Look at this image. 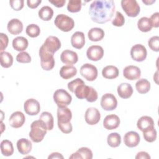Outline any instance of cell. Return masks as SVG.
I'll list each match as a JSON object with an SVG mask.
<instances>
[{
    "label": "cell",
    "instance_id": "6da1fadb",
    "mask_svg": "<svg viewBox=\"0 0 159 159\" xmlns=\"http://www.w3.org/2000/svg\"><path fill=\"white\" fill-rule=\"evenodd\" d=\"M115 9L113 0L94 1L89 6V14L93 22L102 24L112 19Z\"/></svg>",
    "mask_w": 159,
    "mask_h": 159
},
{
    "label": "cell",
    "instance_id": "7a4b0ae2",
    "mask_svg": "<svg viewBox=\"0 0 159 159\" xmlns=\"http://www.w3.org/2000/svg\"><path fill=\"white\" fill-rule=\"evenodd\" d=\"M68 88L71 92L75 93L77 98L86 99L89 102L94 101L98 98L96 90L91 86H86L83 80L79 78L69 82Z\"/></svg>",
    "mask_w": 159,
    "mask_h": 159
},
{
    "label": "cell",
    "instance_id": "3957f363",
    "mask_svg": "<svg viewBox=\"0 0 159 159\" xmlns=\"http://www.w3.org/2000/svg\"><path fill=\"white\" fill-rule=\"evenodd\" d=\"M72 118L71 110L66 106H58L57 124L59 129L64 134H70L73 130L70 122Z\"/></svg>",
    "mask_w": 159,
    "mask_h": 159
},
{
    "label": "cell",
    "instance_id": "277c9868",
    "mask_svg": "<svg viewBox=\"0 0 159 159\" xmlns=\"http://www.w3.org/2000/svg\"><path fill=\"white\" fill-rule=\"evenodd\" d=\"M47 128L45 123L41 120H34L30 125L29 137L32 142L39 143L43 139L47 134Z\"/></svg>",
    "mask_w": 159,
    "mask_h": 159
},
{
    "label": "cell",
    "instance_id": "5b68a950",
    "mask_svg": "<svg viewBox=\"0 0 159 159\" xmlns=\"http://www.w3.org/2000/svg\"><path fill=\"white\" fill-rule=\"evenodd\" d=\"M54 23L60 30L66 32L71 30L75 26L74 20L63 14L57 15L55 19Z\"/></svg>",
    "mask_w": 159,
    "mask_h": 159
},
{
    "label": "cell",
    "instance_id": "8992f818",
    "mask_svg": "<svg viewBox=\"0 0 159 159\" xmlns=\"http://www.w3.org/2000/svg\"><path fill=\"white\" fill-rule=\"evenodd\" d=\"M39 56L40 58V65L42 69L49 71L53 68L55 63L53 55L47 52L42 46L40 47L39 50Z\"/></svg>",
    "mask_w": 159,
    "mask_h": 159
},
{
    "label": "cell",
    "instance_id": "52a82bcc",
    "mask_svg": "<svg viewBox=\"0 0 159 159\" xmlns=\"http://www.w3.org/2000/svg\"><path fill=\"white\" fill-rule=\"evenodd\" d=\"M121 6L125 14L130 17H135L140 12V7L135 0H122Z\"/></svg>",
    "mask_w": 159,
    "mask_h": 159
},
{
    "label": "cell",
    "instance_id": "ba28073f",
    "mask_svg": "<svg viewBox=\"0 0 159 159\" xmlns=\"http://www.w3.org/2000/svg\"><path fill=\"white\" fill-rule=\"evenodd\" d=\"M53 100L58 106H67L72 101L71 96L65 89H58L53 93Z\"/></svg>",
    "mask_w": 159,
    "mask_h": 159
},
{
    "label": "cell",
    "instance_id": "9c48e42d",
    "mask_svg": "<svg viewBox=\"0 0 159 159\" xmlns=\"http://www.w3.org/2000/svg\"><path fill=\"white\" fill-rule=\"evenodd\" d=\"M98 73L97 68L91 63H85L80 68L81 75L89 81L95 80L98 77Z\"/></svg>",
    "mask_w": 159,
    "mask_h": 159
},
{
    "label": "cell",
    "instance_id": "30bf717a",
    "mask_svg": "<svg viewBox=\"0 0 159 159\" xmlns=\"http://www.w3.org/2000/svg\"><path fill=\"white\" fill-rule=\"evenodd\" d=\"M44 49L48 53L54 55L61 47V42L59 39L55 36H48L42 45Z\"/></svg>",
    "mask_w": 159,
    "mask_h": 159
},
{
    "label": "cell",
    "instance_id": "8fae6325",
    "mask_svg": "<svg viewBox=\"0 0 159 159\" xmlns=\"http://www.w3.org/2000/svg\"><path fill=\"white\" fill-rule=\"evenodd\" d=\"M147 55V51L145 46L142 44H136L132 47L130 50L131 58L138 62L144 61Z\"/></svg>",
    "mask_w": 159,
    "mask_h": 159
},
{
    "label": "cell",
    "instance_id": "7c38bea8",
    "mask_svg": "<svg viewBox=\"0 0 159 159\" xmlns=\"http://www.w3.org/2000/svg\"><path fill=\"white\" fill-rule=\"evenodd\" d=\"M101 106L105 111H112L117 107V100L114 94L106 93L101 98Z\"/></svg>",
    "mask_w": 159,
    "mask_h": 159
},
{
    "label": "cell",
    "instance_id": "4fadbf2b",
    "mask_svg": "<svg viewBox=\"0 0 159 159\" xmlns=\"http://www.w3.org/2000/svg\"><path fill=\"white\" fill-rule=\"evenodd\" d=\"M86 122L91 125L98 124L101 119V114L99 110L96 107H89L85 112L84 115Z\"/></svg>",
    "mask_w": 159,
    "mask_h": 159
},
{
    "label": "cell",
    "instance_id": "5bb4252c",
    "mask_svg": "<svg viewBox=\"0 0 159 159\" xmlns=\"http://www.w3.org/2000/svg\"><path fill=\"white\" fill-rule=\"evenodd\" d=\"M24 109L25 113L30 116H35L40 111V105L38 101L31 98L26 100L24 104Z\"/></svg>",
    "mask_w": 159,
    "mask_h": 159
},
{
    "label": "cell",
    "instance_id": "9a60e30c",
    "mask_svg": "<svg viewBox=\"0 0 159 159\" xmlns=\"http://www.w3.org/2000/svg\"><path fill=\"white\" fill-rule=\"evenodd\" d=\"M104 55L103 48L100 45L90 46L86 51V56L90 60L97 61L101 60Z\"/></svg>",
    "mask_w": 159,
    "mask_h": 159
},
{
    "label": "cell",
    "instance_id": "2e32d148",
    "mask_svg": "<svg viewBox=\"0 0 159 159\" xmlns=\"http://www.w3.org/2000/svg\"><path fill=\"white\" fill-rule=\"evenodd\" d=\"M123 75L129 80H135L140 77L141 71L137 66L129 65L124 68Z\"/></svg>",
    "mask_w": 159,
    "mask_h": 159
},
{
    "label": "cell",
    "instance_id": "e0dca14e",
    "mask_svg": "<svg viewBox=\"0 0 159 159\" xmlns=\"http://www.w3.org/2000/svg\"><path fill=\"white\" fill-rule=\"evenodd\" d=\"M25 121V117L24 114L20 111H16L13 112L9 119V125L13 128H19L22 127Z\"/></svg>",
    "mask_w": 159,
    "mask_h": 159
},
{
    "label": "cell",
    "instance_id": "ac0fdd59",
    "mask_svg": "<svg viewBox=\"0 0 159 159\" xmlns=\"http://www.w3.org/2000/svg\"><path fill=\"white\" fill-rule=\"evenodd\" d=\"M140 141L139 134L135 131H129L127 132L124 137V144L130 148L137 146Z\"/></svg>",
    "mask_w": 159,
    "mask_h": 159
},
{
    "label": "cell",
    "instance_id": "d6986e66",
    "mask_svg": "<svg viewBox=\"0 0 159 159\" xmlns=\"http://www.w3.org/2000/svg\"><path fill=\"white\" fill-rule=\"evenodd\" d=\"M60 60L65 64L72 65L78 61V57L75 52L70 50H65L60 55Z\"/></svg>",
    "mask_w": 159,
    "mask_h": 159
},
{
    "label": "cell",
    "instance_id": "ffe728a7",
    "mask_svg": "<svg viewBox=\"0 0 159 159\" xmlns=\"http://www.w3.org/2000/svg\"><path fill=\"white\" fill-rule=\"evenodd\" d=\"M120 123L119 117L116 114H109L106 116L103 120V126L107 130L117 129Z\"/></svg>",
    "mask_w": 159,
    "mask_h": 159
},
{
    "label": "cell",
    "instance_id": "44dd1931",
    "mask_svg": "<svg viewBox=\"0 0 159 159\" xmlns=\"http://www.w3.org/2000/svg\"><path fill=\"white\" fill-rule=\"evenodd\" d=\"M138 129L142 132L154 127V121L153 119L147 116H142L137 122Z\"/></svg>",
    "mask_w": 159,
    "mask_h": 159
},
{
    "label": "cell",
    "instance_id": "7402d4cb",
    "mask_svg": "<svg viewBox=\"0 0 159 159\" xmlns=\"http://www.w3.org/2000/svg\"><path fill=\"white\" fill-rule=\"evenodd\" d=\"M8 32L12 35H18L23 30L22 22L18 19H12L7 25Z\"/></svg>",
    "mask_w": 159,
    "mask_h": 159
},
{
    "label": "cell",
    "instance_id": "603a6c76",
    "mask_svg": "<svg viewBox=\"0 0 159 159\" xmlns=\"http://www.w3.org/2000/svg\"><path fill=\"white\" fill-rule=\"evenodd\" d=\"M71 43L73 47L76 49H81L85 43V36L83 32L77 31L71 37Z\"/></svg>",
    "mask_w": 159,
    "mask_h": 159
},
{
    "label": "cell",
    "instance_id": "cb8c5ba5",
    "mask_svg": "<svg viewBox=\"0 0 159 159\" xmlns=\"http://www.w3.org/2000/svg\"><path fill=\"white\" fill-rule=\"evenodd\" d=\"M118 95L122 99H128L133 94V88L129 83H122L117 86Z\"/></svg>",
    "mask_w": 159,
    "mask_h": 159
},
{
    "label": "cell",
    "instance_id": "d4e9b609",
    "mask_svg": "<svg viewBox=\"0 0 159 159\" xmlns=\"http://www.w3.org/2000/svg\"><path fill=\"white\" fill-rule=\"evenodd\" d=\"M32 142L27 139L22 138L17 142V150L22 155L28 154L32 150Z\"/></svg>",
    "mask_w": 159,
    "mask_h": 159
},
{
    "label": "cell",
    "instance_id": "484cf974",
    "mask_svg": "<svg viewBox=\"0 0 159 159\" xmlns=\"http://www.w3.org/2000/svg\"><path fill=\"white\" fill-rule=\"evenodd\" d=\"M93 158V152L88 147H81L76 152L71 154L69 158L71 159H78V158H84V159H91Z\"/></svg>",
    "mask_w": 159,
    "mask_h": 159
},
{
    "label": "cell",
    "instance_id": "4316f807",
    "mask_svg": "<svg viewBox=\"0 0 159 159\" xmlns=\"http://www.w3.org/2000/svg\"><path fill=\"white\" fill-rule=\"evenodd\" d=\"M76 73L77 69L73 65H65L63 66L60 70V75L65 80L73 78L76 75Z\"/></svg>",
    "mask_w": 159,
    "mask_h": 159
},
{
    "label": "cell",
    "instance_id": "83f0119b",
    "mask_svg": "<svg viewBox=\"0 0 159 159\" xmlns=\"http://www.w3.org/2000/svg\"><path fill=\"white\" fill-rule=\"evenodd\" d=\"M104 37V31L99 27L91 28L88 33V39L92 42L101 40Z\"/></svg>",
    "mask_w": 159,
    "mask_h": 159
},
{
    "label": "cell",
    "instance_id": "f1b7e54d",
    "mask_svg": "<svg viewBox=\"0 0 159 159\" xmlns=\"http://www.w3.org/2000/svg\"><path fill=\"white\" fill-rule=\"evenodd\" d=\"M29 45L28 40L24 37H17L14 38L12 40V47L13 48L19 52H22L25 50Z\"/></svg>",
    "mask_w": 159,
    "mask_h": 159
},
{
    "label": "cell",
    "instance_id": "f546056e",
    "mask_svg": "<svg viewBox=\"0 0 159 159\" xmlns=\"http://www.w3.org/2000/svg\"><path fill=\"white\" fill-rule=\"evenodd\" d=\"M102 75L106 79H114L119 76V70L115 66L108 65L102 69Z\"/></svg>",
    "mask_w": 159,
    "mask_h": 159
},
{
    "label": "cell",
    "instance_id": "4dcf8cb0",
    "mask_svg": "<svg viewBox=\"0 0 159 159\" xmlns=\"http://www.w3.org/2000/svg\"><path fill=\"white\" fill-rule=\"evenodd\" d=\"M135 88L140 94H146L150 89V83L147 79H139L135 83Z\"/></svg>",
    "mask_w": 159,
    "mask_h": 159
},
{
    "label": "cell",
    "instance_id": "1f68e13d",
    "mask_svg": "<svg viewBox=\"0 0 159 159\" xmlns=\"http://www.w3.org/2000/svg\"><path fill=\"white\" fill-rule=\"evenodd\" d=\"M1 150L4 156H11L14 153V147L12 143L9 140H3L1 142Z\"/></svg>",
    "mask_w": 159,
    "mask_h": 159
},
{
    "label": "cell",
    "instance_id": "d6a6232c",
    "mask_svg": "<svg viewBox=\"0 0 159 159\" xmlns=\"http://www.w3.org/2000/svg\"><path fill=\"white\" fill-rule=\"evenodd\" d=\"M39 17L44 21L50 20L53 16V11L52 7L48 6H43L38 12Z\"/></svg>",
    "mask_w": 159,
    "mask_h": 159
},
{
    "label": "cell",
    "instance_id": "836d02e7",
    "mask_svg": "<svg viewBox=\"0 0 159 159\" xmlns=\"http://www.w3.org/2000/svg\"><path fill=\"white\" fill-rule=\"evenodd\" d=\"M39 119L42 120L45 123L48 130H51L53 129L54 120H53V117L51 113L47 111L43 112L40 114L39 117Z\"/></svg>",
    "mask_w": 159,
    "mask_h": 159
},
{
    "label": "cell",
    "instance_id": "e575fe53",
    "mask_svg": "<svg viewBox=\"0 0 159 159\" xmlns=\"http://www.w3.org/2000/svg\"><path fill=\"white\" fill-rule=\"evenodd\" d=\"M1 65L3 68H9L13 63V57L12 55L7 52H2L0 53Z\"/></svg>",
    "mask_w": 159,
    "mask_h": 159
},
{
    "label": "cell",
    "instance_id": "d590c367",
    "mask_svg": "<svg viewBox=\"0 0 159 159\" xmlns=\"http://www.w3.org/2000/svg\"><path fill=\"white\" fill-rule=\"evenodd\" d=\"M137 27L141 32H143L150 31L152 29V26L149 18L147 17H141L137 22Z\"/></svg>",
    "mask_w": 159,
    "mask_h": 159
},
{
    "label": "cell",
    "instance_id": "8d00e7d4",
    "mask_svg": "<svg viewBox=\"0 0 159 159\" xmlns=\"http://www.w3.org/2000/svg\"><path fill=\"white\" fill-rule=\"evenodd\" d=\"M108 145L113 148L117 147L121 143V137L117 132H112L108 135L107 138Z\"/></svg>",
    "mask_w": 159,
    "mask_h": 159
},
{
    "label": "cell",
    "instance_id": "74e56055",
    "mask_svg": "<svg viewBox=\"0 0 159 159\" xmlns=\"http://www.w3.org/2000/svg\"><path fill=\"white\" fill-rule=\"evenodd\" d=\"M25 32L28 36L32 38H35L40 35V29L39 25H37V24H32L27 26Z\"/></svg>",
    "mask_w": 159,
    "mask_h": 159
},
{
    "label": "cell",
    "instance_id": "f35d334b",
    "mask_svg": "<svg viewBox=\"0 0 159 159\" xmlns=\"http://www.w3.org/2000/svg\"><path fill=\"white\" fill-rule=\"evenodd\" d=\"M81 5L80 0H70L67 4V9L70 12H78L80 11Z\"/></svg>",
    "mask_w": 159,
    "mask_h": 159
},
{
    "label": "cell",
    "instance_id": "ab89813d",
    "mask_svg": "<svg viewBox=\"0 0 159 159\" xmlns=\"http://www.w3.org/2000/svg\"><path fill=\"white\" fill-rule=\"evenodd\" d=\"M144 139L148 142H153L157 139V133L155 127L143 132Z\"/></svg>",
    "mask_w": 159,
    "mask_h": 159
},
{
    "label": "cell",
    "instance_id": "60d3db41",
    "mask_svg": "<svg viewBox=\"0 0 159 159\" xmlns=\"http://www.w3.org/2000/svg\"><path fill=\"white\" fill-rule=\"evenodd\" d=\"M125 23V18L122 14L119 11H117L114 19L112 20L113 25L116 27H122Z\"/></svg>",
    "mask_w": 159,
    "mask_h": 159
},
{
    "label": "cell",
    "instance_id": "b9f144b4",
    "mask_svg": "<svg viewBox=\"0 0 159 159\" xmlns=\"http://www.w3.org/2000/svg\"><path fill=\"white\" fill-rule=\"evenodd\" d=\"M148 45L149 47L155 52H158L159 51V37L153 36L148 41Z\"/></svg>",
    "mask_w": 159,
    "mask_h": 159
},
{
    "label": "cell",
    "instance_id": "7bdbcfd3",
    "mask_svg": "<svg viewBox=\"0 0 159 159\" xmlns=\"http://www.w3.org/2000/svg\"><path fill=\"white\" fill-rule=\"evenodd\" d=\"M16 60L21 63H27L31 61V57L27 52H21L17 54Z\"/></svg>",
    "mask_w": 159,
    "mask_h": 159
},
{
    "label": "cell",
    "instance_id": "ee69618b",
    "mask_svg": "<svg viewBox=\"0 0 159 159\" xmlns=\"http://www.w3.org/2000/svg\"><path fill=\"white\" fill-rule=\"evenodd\" d=\"M24 2L23 0H11L9 1V4L12 9L14 11H20L24 7Z\"/></svg>",
    "mask_w": 159,
    "mask_h": 159
},
{
    "label": "cell",
    "instance_id": "f6af8a7d",
    "mask_svg": "<svg viewBox=\"0 0 159 159\" xmlns=\"http://www.w3.org/2000/svg\"><path fill=\"white\" fill-rule=\"evenodd\" d=\"M0 39H1V52H4V49L6 48L9 42V39L6 34L4 33H0Z\"/></svg>",
    "mask_w": 159,
    "mask_h": 159
},
{
    "label": "cell",
    "instance_id": "bcb514c9",
    "mask_svg": "<svg viewBox=\"0 0 159 159\" xmlns=\"http://www.w3.org/2000/svg\"><path fill=\"white\" fill-rule=\"evenodd\" d=\"M151 25L152 26V27H155L157 28L159 26V13L158 12H156L155 13H153L150 18L149 19Z\"/></svg>",
    "mask_w": 159,
    "mask_h": 159
},
{
    "label": "cell",
    "instance_id": "7dc6e473",
    "mask_svg": "<svg viewBox=\"0 0 159 159\" xmlns=\"http://www.w3.org/2000/svg\"><path fill=\"white\" fill-rule=\"evenodd\" d=\"M41 2H42L41 0H27V4L28 7L31 9L37 8Z\"/></svg>",
    "mask_w": 159,
    "mask_h": 159
},
{
    "label": "cell",
    "instance_id": "c3c4849f",
    "mask_svg": "<svg viewBox=\"0 0 159 159\" xmlns=\"http://www.w3.org/2000/svg\"><path fill=\"white\" fill-rule=\"evenodd\" d=\"M136 159H139V158H142V159H150V156L149 155V154L146 152H140L139 153H137V154L136 155L135 157Z\"/></svg>",
    "mask_w": 159,
    "mask_h": 159
},
{
    "label": "cell",
    "instance_id": "681fc988",
    "mask_svg": "<svg viewBox=\"0 0 159 159\" xmlns=\"http://www.w3.org/2000/svg\"><path fill=\"white\" fill-rule=\"evenodd\" d=\"M48 1L50 3H52V4H53L57 7H63L65 5V2H66L65 0H53V1L49 0Z\"/></svg>",
    "mask_w": 159,
    "mask_h": 159
},
{
    "label": "cell",
    "instance_id": "f907efd6",
    "mask_svg": "<svg viewBox=\"0 0 159 159\" xmlns=\"http://www.w3.org/2000/svg\"><path fill=\"white\" fill-rule=\"evenodd\" d=\"M63 156L58 153V152H53V153H52L48 157V158L50 159V158H63Z\"/></svg>",
    "mask_w": 159,
    "mask_h": 159
},
{
    "label": "cell",
    "instance_id": "816d5d0a",
    "mask_svg": "<svg viewBox=\"0 0 159 159\" xmlns=\"http://www.w3.org/2000/svg\"><path fill=\"white\" fill-rule=\"evenodd\" d=\"M142 2H143L144 4H145L146 5H150V4H153V2H155V0H152V1H144V0H143Z\"/></svg>",
    "mask_w": 159,
    "mask_h": 159
}]
</instances>
